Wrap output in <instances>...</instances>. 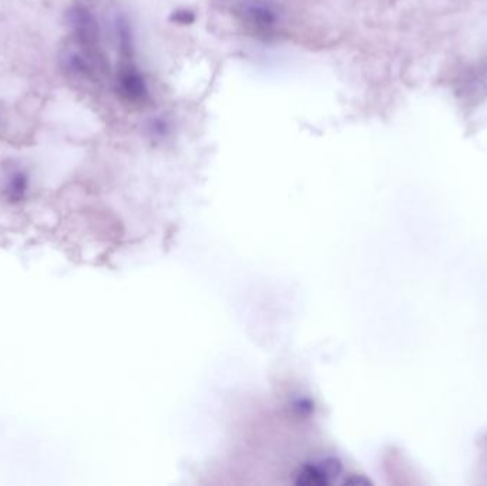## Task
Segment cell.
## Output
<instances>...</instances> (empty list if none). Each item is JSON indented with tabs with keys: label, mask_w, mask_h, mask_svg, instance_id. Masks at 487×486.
I'll return each instance as SVG.
<instances>
[{
	"label": "cell",
	"mask_w": 487,
	"mask_h": 486,
	"mask_svg": "<svg viewBox=\"0 0 487 486\" xmlns=\"http://www.w3.org/2000/svg\"><path fill=\"white\" fill-rule=\"evenodd\" d=\"M167 130H168L167 123L163 121V120H156V121H153V124H152V131L156 133V134H159V135L166 134Z\"/></svg>",
	"instance_id": "obj_6"
},
{
	"label": "cell",
	"mask_w": 487,
	"mask_h": 486,
	"mask_svg": "<svg viewBox=\"0 0 487 486\" xmlns=\"http://www.w3.org/2000/svg\"><path fill=\"white\" fill-rule=\"evenodd\" d=\"M67 19L83 53L93 61L100 59V28L94 15L86 8L76 6L68 12Z\"/></svg>",
	"instance_id": "obj_1"
},
{
	"label": "cell",
	"mask_w": 487,
	"mask_h": 486,
	"mask_svg": "<svg viewBox=\"0 0 487 486\" xmlns=\"http://www.w3.org/2000/svg\"><path fill=\"white\" fill-rule=\"evenodd\" d=\"M244 23L259 33H268L278 25L276 9L266 0H248L240 12Z\"/></svg>",
	"instance_id": "obj_2"
},
{
	"label": "cell",
	"mask_w": 487,
	"mask_h": 486,
	"mask_svg": "<svg viewBox=\"0 0 487 486\" xmlns=\"http://www.w3.org/2000/svg\"><path fill=\"white\" fill-rule=\"evenodd\" d=\"M194 13L190 11H177L171 15V20L180 25H190L194 22Z\"/></svg>",
	"instance_id": "obj_5"
},
{
	"label": "cell",
	"mask_w": 487,
	"mask_h": 486,
	"mask_svg": "<svg viewBox=\"0 0 487 486\" xmlns=\"http://www.w3.org/2000/svg\"><path fill=\"white\" fill-rule=\"evenodd\" d=\"M116 32H117V40L120 46L121 56L124 59H130L132 54V36L131 29L125 18L120 16L116 19Z\"/></svg>",
	"instance_id": "obj_4"
},
{
	"label": "cell",
	"mask_w": 487,
	"mask_h": 486,
	"mask_svg": "<svg viewBox=\"0 0 487 486\" xmlns=\"http://www.w3.org/2000/svg\"><path fill=\"white\" fill-rule=\"evenodd\" d=\"M117 87L121 97L130 103L140 104L149 99V89L142 73L131 63H124L117 75Z\"/></svg>",
	"instance_id": "obj_3"
}]
</instances>
